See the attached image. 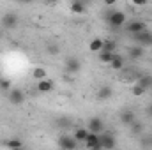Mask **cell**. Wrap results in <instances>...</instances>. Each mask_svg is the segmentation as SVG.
<instances>
[{
    "label": "cell",
    "instance_id": "3957f363",
    "mask_svg": "<svg viewBox=\"0 0 152 150\" xmlns=\"http://www.w3.org/2000/svg\"><path fill=\"white\" fill-rule=\"evenodd\" d=\"M64 71L71 76H76L81 71V62H80V58H76V57L66 58V62H64Z\"/></svg>",
    "mask_w": 152,
    "mask_h": 150
},
{
    "label": "cell",
    "instance_id": "7c38bea8",
    "mask_svg": "<svg viewBox=\"0 0 152 150\" xmlns=\"http://www.w3.org/2000/svg\"><path fill=\"white\" fill-rule=\"evenodd\" d=\"M51 90H53V81H51L50 78H42V79L37 81V92L48 94V92H51Z\"/></svg>",
    "mask_w": 152,
    "mask_h": 150
},
{
    "label": "cell",
    "instance_id": "8992f818",
    "mask_svg": "<svg viewBox=\"0 0 152 150\" xmlns=\"http://www.w3.org/2000/svg\"><path fill=\"white\" fill-rule=\"evenodd\" d=\"M7 99H9L11 104L20 106V104H23V101H25V92H23L21 88H11V90L7 92Z\"/></svg>",
    "mask_w": 152,
    "mask_h": 150
},
{
    "label": "cell",
    "instance_id": "7402d4cb",
    "mask_svg": "<svg viewBox=\"0 0 152 150\" xmlns=\"http://www.w3.org/2000/svg\"><path fill=\"white\" fill-rule=\"evenodd\" d=\"M103 50L115 53L117 51V41H113V39H104L103 41Z\"/></svg>",
    "mask_w": 152,
    "mask_h": 150
},
{
    "label": "cell",
    "instance_id": "ac0fdd59",
    "mask_svg": "<svg viewBox=\"0 0 152 150\" xmlns=\"http://www.w3.org/2000/svg\"><path fill=\"white\" fill-rule=\"evenodd\" d=\"M103 41H104V39H101V37H94V39H92V41H90V44H88L90 51L99 53V51L103 50Z\"/></svg>",
    "mask_w": 152,
    "mask_h": 150
},
{
    "label": "cell",
    "instance_id": "d6986e66",
    "mask_svg": "<svg viewBox=\"0 0 152 150\" xmlns=\"http://www.w3.org/2000/svg\"><path fill=\"white\" fill-rule=\"evenodd\" d=\"M87 136H88V129L87 127H78L75 131V138H76L78 143H83L87 140Z\"/></svg>",
    "mask_w": 152,
    "mask_h": 150
},
{
    "label": "cell",
    "instance_id": "7a4b0ae2",
    "mask_svg": "<svg viewBox=\"0 0 152 150\" xmlns=\"http://www.w3.org/2000/svg\"><path fill=\"white\" fill-rule=\"evenodd\" d=\"M133 41L136 44L143 46V48H149V46H152V32L149 28H145V30H142L138 34H133Z\"/></svg>",
    "mask_w": 152,
    "mask_h": 150
},
{
    "label": "cell",
    "instance_id": "52a82bcc",
    "mask_svg": "<svg viewBox=\"0 0 152 150\" xmlns=\"http://www.w3.org/2000/svg\"><path fill=\"white\" fill-rule=\"evenodd\" d=\"M99 140H101V149H104V150H112V149L117 147V140H115V136L112 133L103 131V133L99 134Z\"/></svg>",
    "mask_w": 152,
    "mask_h": 150
},
{
    "label": "cell",
    "instance_id": "30bf717a",
    "mask_svg": "<svg viewBox=\"0 0 152 150\" xmlns=\"http://www.w3.org/2000/svg\"><path fill=\"white\" fill-rule=\"evenodd\" d=\"M57 145H58L60 149L73 150V149L78 147V141H76L75 136H60V138H58V141H57Z\"/></svg>",
    "mask_w": 152,
    "mask_h": 150
},
{
    "label": "cell",
    "instance_id": "d6a6232c",
    "mask_svg": "<svg viewBox=\"0 0 152 150\" xmlns=\"http://www.w3.org/2000/svg\"><path fill=\"white\" fill-rule=\"evenodd\" d=\"M149 113L152 115V103H151V106H149Z\"/></svg>",
    "mask_w": 152,
    "mask_h": 150
},
{
    "label": "cell",
    "instance_id": "4fadbf2b",
    "mask_svg": "<svg viewBox=\"0 0 152 150\" xmlns=\"http://www.w3.org/2000/svg\"><path fill=\"white\" fill-rule=\"evenodd\" d=\"M145 48L143 46H140V44H136V46H131V48H127V53H129V57L133 58V60H136V58H142L143 57V51Z\"/></svg>",
    "mask_w": 152,
    "mask_h": 150
},
{
    "label": "cell",
    "instance_id": "2e32d148",
    "mask_svg": "<svg viewBox=\"0 0 152 150\" xmlns=\"http://www.w3.org/2000/svg\"><path fill=\"white\" fill-rule=\"evenodd\" d=\"M129 129H131V134H133V136H142V134H143V124H142L138 118L129 125Z\"/></svg>",
    "mask_w": 152,
    "mask_h": 150
},
{
    "label": "cell",
    "instance_id": "f1b7e54d",
    "mask_svg": "<svg viewBox=\"0 0 152 150\" xmlns=\"http://www.w3.org/2000/svg\"><path fill=\"white\" fill-rule=\"evenodd\" d=\"M133 2V5H136V7H145V5H149V0H131Z\"/></svg>",
    "mask_w": 152,
    "mask_h": 150
},
{
    "label": "cell",
    "instance_id": "6da1fadb",
    "mask_svg": "<svg viewBox=\"0 0 152 150\" xmlns=\"http://www.w3.org/2000/svg\"><path fill=\"white\" fill-rule=\"evenodd\" d=\"M104 21H106L112 28H122V27L126 25V21H127V16H126V12H122V11H112V9H108V11L104 12Z\"/></svg>",
    "mask_w": 152,
    "mask_h": 150
},
{
    "label": "cell",
    "instance_id": "e575fe53",
    "mask_svg": "<svg viewBox=\"0 0 152 150\" xmlns=\"http://www.w3.org/2000/svg\"><path fill=\"white\" fill-rule=\"evenodd\" d=\"M149 2H152V0H149Z\"/></svg>",
    "mask_w": 152,
    "mask_h": 150
},
{
    "label": "cell",
    "instance_id": "9c48e42d",
    "mask_svg": "<svg viewBox=\"0 0 152 150\" xmlns=\"http://www.w3.org/2000/svg\"><path fill=\"white\" fill-rule=\"evenodd\" d=\"M83 145L90 150H101V140H99V134L97 133H88L87 140L83 141Z\"/></svg>",
    "mask_w": 152,
    "mask_h": 150
},
{
    "label": "cell",
    "instance_id": "e0dca14e",
    "mask_svg": "<svg viewBox=\"0 0 152 150\" xmlns=\"http://www.w3.org/2000/svg\"><path fill=\"white\" fill-rule=\"evenodd\" d=\"M71 11H73L75 14H83V12L87 11V4H83L81 0H73V4H71Z\"/></svg>",
    "mask_w": 152,
    "mask_h": 150
},
{
    "label": "cell",
    "instance_id": "d4e9b609",
    "mask_svg": "<svg viewBox=\"0 0 152 150\" xmlns=\"http://www.w3.org/2000/svg\"><path fill=\"white\" fill-rule=\"evenodd\" d=\"M131 94H133V95H136V97H140V95L147 94V88H143L140 83H136V85H133V87H131Z\"/></svg>",
    "mask_w": 152,
    "mask_h": 150
},
{
    "label": "cell",
    "instance_id": "ba28073f",
    "mask_svg": "<svg viewBox=\"0 0 152 150\" xmlns=\"http://www.w3.org/2000/svg\"><path fill=\"white\" fill-rule=\"evenodd\" d=\"M126 32L127 34H138V32H142V30H145L147 28V25H145V21H142V20H133V21H126Z\"/></svg>",
    "mask_w": 152,
    "mask_h": 150
},
{
    "label": "cell",
    "instance_id": "83f0119b",
    "mask_svg": "<svg viewBox=\"0 0 152 150\" xmlns=\"http://www.w3.org/2000/svg\"><path fill=\"white\" fill-rule=\"evenodd\" d=\"M0 90H5V92H9V90H11V79H7V78H2V79H0Z\"/></svg>",
    "mask_w": 152,
    "mask_h": 150
},
{
    "label": "cell",
    "instance_id": "9a60e30c",
    "mask_svg": "<svg viewBox=\"0 0 152 150\" xmlns=\"http://www.w3.org/2000/svg\"><path fill=\"white\" fill-rule=\"evenodd\" d=\"M113 95V90H112V87H101L99 90H97V99H101V101H106V99H110Z\"/></svg>",
    "mask_w": 152,
    "mask_h": 150
},
{
    "label": "cell",
    "instance_id": "8fae6325",
    "mask_svg": "<svg viewBox=\"0 0 152 150\" xmlns=\"http://www.w3.org/2000/svg\"><path fill=\"white\" fill-rule=\"evenodd\" d=\"M118 120H120V124H122V125L129 127V125L136 120V113L133 111V110H122L120 115H118Z\"/></svg>",
    "mask_w": 152,
    "mask_h": 150
},
{
    "label": "cell",
    "instance_id": "44dd1931",
    "mask_svg": "<svg viewBox=\"0 0 152 150\" xmlns=\"http://www.w3.org/2000/svg\"><path fill=\"white\" fill-rule=\"evenodd\" d=\"M4 147H7V149H21V147H23V141L11 138V140H5V141H4Z\"/></svg>",
    "mask_w": 152,
    "mask_h": 150
},
{
    "label": "cell",
    "instance_id": "836d02e7",
    "mask_svg": "<svg viewBox=\"0 0 152 150\" xmlns=\"http://www.w3.org/2000/svg\"><path fill=\"white\" fill-rule=\"evenodd\" d=\"M0 79H2V74H0Z\"/></svg>",
    "mask_w": 152,
    "mask_h": 150
},
{
    "label": "cell",
    "instance_id": "ffe728a7",
    "mask_svg": "<svg viewBox=\"0 0 152 150\" xmlns=\"http://www.w3.org/2000/svg\"><path fill=\"white\" fill-rule=\"evenodd\" d=\"M97 57H99V62H103V64H110L112 58H113V53H112V51H106V50H101V51L97 53Z\"/></svg>",
    "mask_w": 152,
    "mask_h": 150
},
{
    "label": "cell",
    "instance_id": "5b68a950",
    "mask_svg": "<svg viewBox=\"0 0 152 150\" xmlns=\"http://www.w3.org/2000/svg\"><path fill=\"white\" fill-rule=\"evenodd\" d=\"M0 21H2V27L7 28V30H14V28L20 25V18H18L14 12H7V14H4Z\"/></svg>",
    "mask_w": 152,
    "mask_h": 150
},
{
    "label": "cell",
    "instance_id": "cb8c5ba5",
    "mask_svg": "<svg viewBox=\"0 0 152 150\" xmlns=\"http://www.w3.org/2000/svg\"><path fill=\"white\" fill-rule=\"evenodd\" d=\"M32 78L34 79H42V78H48V73H46V69H42V67H36L34 71H32Z\"/></svg>",
    "mask_w": 152,
    "mask_h": 150
},
{
    "label": "cell",
    "instance_id": "603a6c76",
    "mask_svg": "<svg viewBox=\"0 0 152 150\" xmlns=\"http://www.w3.org/2000/svg\"><path fill=\"white\" fill-rule=\"evenodd\" d=\"M140 138V147H143V149H152V134H142V136H138Z\"/></svg>",
    "mask_w": 152,
    "mask_h": 150
},
{
    "label": "cell",
    "instance_id": "484cf974",
    "mask_svg": "<svg viewBox=\"0 0 152 150\" xmlns=\"http://www.w3.org/2000/svg\"><path fill=\"white\" fill-rule=\"evenodd\" d=\"M138 83H140L143 88H147V90H149V88L152 87V76H142V78L138 79Z\"/></svg>",
    "mask_w": 152,
    "mask_h": 150
},
{
    "label": "cell",
    "instance_id": "1f68e13d",
    "mask_svg": "<svg viewBox=\"0 0 152 150\" xmlns=\"http://www.w3.org/2000/svg\"><path fill=\"white\" fill-rule=\"evenodd\" d=\"M46 2H48V4H57L58 0H46Z\"/></svg>",
    "mask_w": 152,
    "mask_h": 150
},
{
    "label": "cell",
    "instance_id": "277c9868",
    "mask_svg": "<svg viewBox=\"0 0 152 150\" xmlns=\"http://www.w3.org/2000/svg\"><path fill=\"white\" fill-rule=\"evenodd\" d=\"M87 129H88V133H97V134H101V133L104 131V120H103L101 117H90V118L87 120Z\"/></svg>",
    "mask_w": 152,
    "mask_h": 150
},
{
    "label": "cell",
    "instance_id": "f546056e",
    "mask_svg": "<svg viewBox=\"0 0 152 150\" xmlns=\"http://www.w3.org/2000/svg\"><path fill=\"white\" fill-rule=\"evenodd\" d=\"M117 2H118V0H103V4H104V5H108V7H112V5H115Z\"/></svg>",
    "mask_w": 152,
    "mask_h": 150
},
{
    "label": "cell",
    "instance_id": "4dcf8cb0",
    "mask_svg": "<svg viewBox=\"0 0 152 150\" xmlns=\"http://www.w3.org/2000/svg\"><path fill=\"white\" fill-rule=\"evenodd\" d=\"M16 2H23V4H30V2H34V0H16Z\"/></svg>",
    "mask_w": 152,
    "mask_h": 150
},
{
    "label": "cell",
    "instance_id": "4316f807",
    "mask_svg": "<svg viewBox=\"0 0 152 150\" xmlns=\"http://www.w3.org/2000/svg\"><path fill=\"white\" fill-rule=\"evenodd\" d=\"M46 51H48V55H53V57H55V55L60 53V46H58V44H48V46H46Z\"/></svg>",
    "mask_w": 152,
    "mask_h": 150
},
{
    "label": "cell",
    "instance_id": "5bb4252c",
    "mask_svg": "<svg viewBox=\"0 0 152 150\" xmlns=\"http://www.w3.org/2000/svg\"><path fill=\"white\" fill-rule=\"evenodd\" d=\"M124 64H126L124 57H122V55H117V53H113V58H112V62H110V67H112L113 71H120V69L124 67Z\"/></svg>",
    "mask_w": 152,
    "mask_h": 150
}]
</instances>
